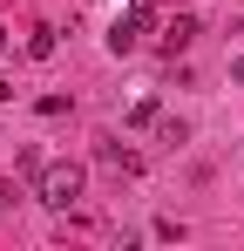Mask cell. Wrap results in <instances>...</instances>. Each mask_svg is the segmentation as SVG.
Here are the masks:
<instances>
[{
  "mask_svg": "<svg viewBox=\"0 0 244 251\" xmlns=\"http://www.w3.org/2000/svg\"><path fill=\"white\" fill-rule=\"evenodd\" d=\"M81 183H88V176H81V163H41V170H34V197H41V204H54V210L75 204Z\"/></svg>",
  "mask_w": 244,
  "mask_h": 251,
  "instance_id": "cell-1",
  "label": "cell"
},
{
  "mask_svg": "<svg viewBox=\"0 0 244 251\" xmlns=\"http://www.w3.org/2000/svg\"><path fill=\"white\" fill-rule=\"evenodd\" d=\"M149 27H156V7H149V0H129V7H122V21L109 27V48H116V54H129Z\"/></svg>",
  "mask_w": 244,
  "mask_h": 251,
  "instance_id": "cell-2",
  "label": "cell"
},
{
  "mask_svg": "<svg viewBox=\"0 0 244 251\" xmlns=\"http://www.w3.org/2000/svg\"><path fill=\"white\" fill-rule=\"evenodd\" d=\"M190 41H197V14H176V21L163 27V54L176 61V54H183V48H190Z\"/></svg>",
  "mask_w": 244,
  "mask_h": 251,
  "instance_id": "cell-3",
  "label": "cell"
},
{
  "mask_svg": "<svg viewBox=\"0 0 244 251\" xmlns=\"http://www.w3.org/2000/svg\"><path fill=\"white\" fill-rule=\"evenodd\" d=\"M102 170H116V176H136V170H143V156H136V150H122V143H102Z\"/></svg>",
  "mask_w": 244,
  "mask_h": 251,
  "instance_id": "cell-4",
  "label": "cell"
},
{
  "mask_svg": "<svg viewBox=\"0 0 244 251\" xmlns=\"http://www.w3.org/2000/svg\"><path fill=\"white\" fill-rule=\"evenodd\" d=\"M27 54L48 61V54H54V27H34V34H27Z\"/></svg>",
  "mask_w": 244,
  "mask_h": 251,
  "instance_id": "cell-5",
  "label": "cell"
},
{
  "mask_svg": "<svg viewBox=\"0 0 244 251\" xmlns=\"http://www.w3.org/2000/svg\"><path fill=\"white\" fill-rule=\"evenodd\" d=\"M7 204H14V183H7V176H0V210H7Z\"/></svg>",
  "mask_w": 244,
  "mask_h": 251,
  "instance_id": "cell-6",
  "label": "cell"
},
{
  "mask_svg": "<svg viewBox=\"0 0 244 251\" xmlns=\"http://www.w3.org/2000/svg\"><path fill=\"white\" fill-rule=\"evenodd\" d=\"M7 41H14V34H7V27H0V54H7Z\"/></svg>",
  "mask_w": 244,
  "mask_h": 251,
  "instance_id": "cell-7",
  "label": "cell"
},
{
  "mask_svg": "<svg viewBox=\"0 0 244 251\" xmlns=\"http://www.w3.org/2000/svg\"><path fill=\"white\" fill-rule=\"evenodd\" d=\"M238 88H244V54H238Z\"/></svg>",
  "mask_w": 244,
  "mask_h": 251,
  "instance_id": "cell-8",
  "label": "cell"
},
{
  "mask_svg": "<svg viewBox=\"0 0 244 251\" xmlns=\"http://www.w3.org/2000/svg\"><path fill=\"white\" fill-rule=\"evenodd\" d=\"M238 34H244V14H238Z\"/></svg>",
  "mask_w": 244,
  "mask_h": 251,
  "instance_id": "cell-9",
  "label": "cell"
}]
</instances>
